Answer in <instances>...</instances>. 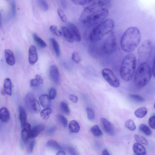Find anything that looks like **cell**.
<instances>
[{"label": "cell", "mask_w": 155, "mask_h": 155, "mask_svg": "<svg viewBox=\"0 0 155 155\" xmlns=\"http://www.w3.org/2000/svg\"><path fill=\"white\" fill-rule=\"evenodd\" d=\"M126 127L129 130L134 131L136 129V125L134 121L130 119L127 120L125 123Z\"/></svg>", "instance_id": "34"}, {"label": "cell", "mask_w": 155, "mask_h": 155, "mask_svg": "<svg viewBox=\"0 0 155 155\" xmlns=\"http://www.w3.org/2000/svg\"><path fill=\"white\" fill-rule=\"evenodd\" d=\"M101 73L103 78L110 86L114 88L119 87L120 81L112 70L104 68L102 70Z\"/></svg>", "instance_id": "8"}, {"label": "cell", "mask_w": 155, "mask_h": 155, "mask_svg": "<svg viewBox=\"0 0 155 155\" xmlns=\"http://www.w3.org/2000/svg\"><path fill=\"white\" fill-rule=\"evenodd\" d=\"M153 51V45L150 40L143 41L137 51L138 61L140 64L147 63L150 58Z\"/></svg>", "instance_id": "6"}, {"label": "cell", "mask_w": 155, "mask_h": 155, "mask_svg": "<svg viewBox=\"0 0 155 155\" xmlns=\"http://www.w3.org/2000/svg\"><path fill=\"white\" fill-rule=\"evenodd\" d=\"M50 40L52 44L53 48L57 57H59L60 54V51L58 43L55 39L53 38H51Z\"/></svg>", "instance_id": "28"}, {"label": "cell", "mask_w": 155, "mask_h": 155, "mask_svg": "<svg viewBox=\"0 0 155 155\" xmlns=\"http://www.w3.org/2000/svg\"><path fill=\"white\" fill-rule=\"evenodd\" d=\"M57 118L60 122L64 127H66L68 124V121L66 118L63 115L59 114L57 116Z\"/></svg>", "instance_id": "40"}, {"label": "cell", "mask_w": 155, "mask_h": 155, "mask_svg": "<svg viewBox=\"0 0 155 155\" xmlns=\"http://www.w3.org/2000/svg\"><path fill=\"white\" fill-rule=\"evenodd\" d=\"M136 58L133 53L127 55L123 59L120 66V74L124 81H128L132 78L135 73Z\"/></svg>", "instance_id": "3"}, {"label": "cell", "mask_w": 155, "mask_h": 155, "mask_svg": "<svg viewBox=\"0 0 155 155\" xmlns=\"http://www.w3.org/2000/svg\"><path fill=\"white\" fill-rule=\"evenodd\" d=\"M80 126L78 122L75 120L71 121L69 124V129L70 132L76 133L79 131Z\"/></svg>", "instance_id": "24"}, {"label": "cell", "mask_w": 155, "mask_h": 155, "mask_svg": "<svg viewBox=\"0 0 155 155\" xmlns=\"http://www.w3.org/2000/svg\"><path fill=\"white\" fill-rule=\"evenodd\" d=\"M56 91L54 88H51L50 91L49 97L50 100L54 99L56 97Z\"/></svg>", "instance_id": "46"}, {"label": "cell", "mask_w": 155, "mask_h": 155, "mask_svg": "<svg viewBox=\"0 0 155 155\" xmlns=\"http://www.w3.org/2000/svg\"><path fill=\"white\" fill-rule=\"evenodd\" d=\"M49 75L51 80L55 84H58L60 81V75L58 69L54 65H51L49 69Z\"/></svg>", "instance_id": "10"}, {"label": "cell", "mask_w": 155, "mask_h": 155, "mask_svg": "<svg viewBox=\"0 0 155 155\" xmlns=\"http://www.w3.org/2000/svg\"><path fill=\"white\" fill-rule=\"evenodd\" d=\"M60 107L62 112L66 115H69L70 112L68 104L65 102L62 101L60 104Z\"/></svg>", "instance_id": "32"}, {"label": "cell", "mask_w": 155, "mask_h": 155, "mask_svg": "<svg viewBox=\"0 0 155 155\" xmlns=\"http://www.w3.org/2000/svg\"><path fill=\"white\" fill-rule=\"evenodd\" d=\"M57 12L61 21L64 22H66L67 21V18L63 10L59 8L57 9Z\"/></svg>", "instance_id": "42"}, {"label": "cell", "mask_w": 155, "mask_h": 155, "mask_svg": "<svg viewBox=\"0 0 155 155\" xmlns=\"http://www.w3.org/2000/svg\"><path fill=\"white\" fill-rule=\"evenodd\" d=\"M139 129L140 131L147 136H150L152 134V132L149 127L144 124L140 125L139 126Z\"/></svg>", "instance_id": "35"}, {"label": "cell", "mask_w": 155, "mask_h": 155, "mask_svg": "<svg viewBox=\"0 0 155 155\" xmlns=\"http://www.w3.org/2000/svg\"><path fill=\"white\" fill-rule=\"evenodd\" d=\"M50 29L51 32L54 34L59 37L61 36L62 32L57 28V27L55 25H52L50 27Z\"/></svg>", "instance_id": "41"}, {"label": "cell", "mask_w": 155, "mask_h": 155, "mask_svg": "<svg viewBox=\"0 0 155 155\" xmlns=\"http://www.w3.org/2000/svg\"><path fill=\"white\" fill-rule=\"evenodd\" d=\"M69 28L74 38V41L79 42L81 37L80 32L77 27L74 24L69 22L68 23Z\"/></svg>", "instance_id": "13"}, {"label": "cell", "mask_w": 155, "mask_h": 155, "mask_svg": "<svg viewBox=\"0 0 155 155\" xmlns=\"http://www.w3.org/2000/svg\"><path fill=\"white\" fill-rule=\"evenodd\" d=\"M116 47L117 41L115 36L113 32H111L103 44L102 51L106 54H111L115 51Z\"/></svg>", "instance_id": "7"}, {"label": "cell", "mask_w": 155, "mask_h": 155, "mask_svg": "<svg viewBox=\"0 0 155 155\" xmlns=\"http://www.w3.org/2000/svg\"><path fill=\"white\" fill-rule=\"evenodd\" d=\"M86 111L88 119L91 120H93L95 117V115L92 109L89 107H87Z\"/></svg>", "instance_id": "38"}, {"label": "cell", "mask_w": 155, "mask_h": 155, "mask_svg": "<svg viewBox=\"0 0 155 155\" xmlns=\"http://www.w3.org/2000/svg\"><path fill=\"white\" fill-rule=\"evenodd\" d=\"M141 35L139 29L134 27L127 28L123 33L120 40V46L125 52L134 51L139 44Z\"/></svg>", "instance_id": "2"}, {"label": "cell", "mask_w": 155, "mask_h": 155, "mask_svg": "<svg viewBox=\"0 0 155 155\" xmlns=\"http://www.w3.org/2000/svg\"><path fill=\"white\" fill-rule=\"evenodd\" d=\"M10 117L9 112L5 107L0 109V120L2 122L6 123L9 120Z\"/></svg>", "instance_id": "20"}, {"label": "cell", "mask_w": 155, "mask_h": 155, "mask_svg": "<svg viewBox=\"0 0 155 155\" xmlns=\"http://www.w3.org/2000/svg\"><path fill=\"white\" fill-rule=\"evenodd\" d=\"M103 6L92 4L86 7L82 12L80 20L81 23L87 27L97 25L108 16V10Z\"/></svg>", "instance_id": "1"}, {"label": "cell", "mask_w": 155, "mask_h": 155, "mask_svg": "<svg viewBox=\"0 0 155 155\" xmlns=\"http://www.w3.org/2000/svg\"><path fill=\"white\" fill-rule=\"evenodd\" d=\"M91 130L93 134L95 137H100L103 135L102 131L97 125L93 126L91 128Z\"/></svg>", "instance_id": "30"}, {"label": "cell", "mask_w": 155, "mask_h": 155, "mask_svg": "<svg viewBox=\"0 0 155 155\" xmlns=\"http://www.w3.org/2000/svg\"><path fill=\"white\" fill-rule=\"evenodd\" d=\"M148 123L150 126L152 128H155V116H151L148 120Z\"/></svg>", "instance_id": "47"}, {"label": "cell", "mask_w": 155, "mask_h": 155, "mask_svg": "<svg viewBox=\"0 0 155 155\" xmlns=\"http://www.w3.org/2000/svg\"><path fill=\"white\" fill-rule=\"evenodd\" d=\"M70 100L73 103H77L78 101V97L76 95L71 94L69 96Z\"/></svg>", "instance_id": "50"}, {"label": "cell", "mask_w": 155, "mask_h": 155, "mask_svg": "<svg viewBox=\"0 0 155 155\" xmlns=\"http://www.w3.org/2000/svg\"><path fill=\"white\" fill-rule=\"evenodd\" d=\"M3 89L6 94L9 96L12 95V84L10 79L6 78L4 80Z\"/></svg>", "instance_id": "22"}, {"label": "cell", "mask_w": 155, "mask_h": 155, "mask_svg": "<svg viewBox=\"0 0 155 155\" xmlns=\"http://www.w3.org/2000/svg\"><path fill=\"white\" fill-rule=\"evenodd\" d=\"M41 110V107L38 101L35 99L32 107L31 113H39Z\"/></svg>", "instance_id": "36"}, {"label": "cell", "mask_w": 155, "mask_h": 155, "mask_svg": "<svg viewBox=\"0 0 155 155\" xmlns=\"http://www.w3.org/2000/svg\"><path fill=\"white\" fill-rule=\"evenodd\" d=\"M5 56L6 63L9 65L12 66L14 64L15 59L13 52L9 49L5 50Z\"/></svg>", "instance_id": "16"}, {"label": "cell", "mask_w": 155, "mask_h": 155, "mask_svg": "<svg viewBox=\"0 0 155 155\" xmlns=\"http://www.w3.org/2000/svg\"><path fill=\"white\" fill-rule=\"evenodd\" d=\"M48 96L46 94L41 95L39 97V101L42 107L44 108L48 107L50 105V100Z\"/></svg>", "instance_id": "23"}, {"label": "cell", "mask_w": 155, "mask_h": 155, "mask_svg": "<svg viewBox=\"0 0 155 155\" xmlns=\"http://www.w3.org/2000/svg\"><path fill=\"white\" fill-rule=\"evenodd\" d=\"M51 109L49 107L45 108L40 113V115L41 118L43 120H48L52 113Z\"/></svg>", "instance_id": "27"}, {"label": "cell", "mask_w": 155, "mask_h": 155, "mask_svg": "<svg viewBox=\"0 0 155 155\" xmlns=\"http://www.w3.org/2000/svg\"><path fill=\"white\" fill-rule=\"evenodd\" d=\"M65 152L62 150H58V152L56 153V155H65Z\"/></svg>", "instance_id": "54"}, {"label": "cell", "mask_w": 155, "mask_h": 155, "mask_svg": "<svg viewBox=\"0 0 155 155\" xmlns=\"http://www.w3.org/2000/svg\"><path fill=\"white\" fill-rule=\"evenodd\" d=\"M35 98L33 93H28L25 97V104L28 110L31 112V109Z\"/></svg>", "instance_id": "17"}, {"label": "cell", "mask_w": 155, "mask_h": 155, "mask_svg": "<svg viewBox=\"0 0 155 155\" xmlns=\"http://www.w3.org/2000/svg\"><path fill=\"white\" fill-rule=\"evenodd\" d=\"M11 7L12 15L13 17H15L16 15V5L14 0H12L11 2Z\"/></svg>", "instance_id": "48"}, {"label": "cell", "mask_w": 155, "mask_h": 155, "mask_svg": "<svg viewBox=\"0 0 155 155\" xmlns=\"http://www.w3.org/2000/svg\"><path fill=\"white\" fill-rule=\"evenodd\" d=\"M38 60V56L35 47L31 45L29 50L28 61L31 65L34 64Z\"/></svg>", "instance_id": "14"}, {"label": "cell", "mask_w": 155, "mask_h": 155, "mask_svg": "<svg viewBox=\"0 0 155 155\" xmlns=\"http://www.w3.org/2000/svg\"><path fill=\"white\" fill-rule=\"evenodd\" d=\"M152 75L154 77H155V61L154 58L153 60V65L152 67Z\"/></svg>", "instance_id": "52"}, {"label": "cell", "mask_w": 155, "mask_h": 155, "mask_svg": "<svg viewBox=\"0 0 155 155\" xmlns=\"http://www.w3.org/2000/svg\"><path fill=\"white\" fill-rule=\"evenodd\" d=\"M47 147L57 150L62 149V147L55 140H48L46 143Z\"/></svg>", "instance_id": "25"}, {"label": "cell", "mask_w": 155, "mask_h": 155, "mask_svg": "<svg viewBox=\"0 0 155 155\" xmlns=\"http://www.w3.org/2000/svg\"><path fill=\"white\" fill-rule=\"evenodd\" d=\"M130 97L132 100L137 102H142L144 101V99L142 97L137 94H131Z\"/></svg>", "instance_id": "39"}, {"label": "cell", "mask_w": 155, "mask_h": 155, "mask_svg": "<svg viewBox=\"0 0 155 155\" xmlns=\"http://www.w3.org/2000/svg\"><path fill=\"white\" fill-rule=\"evenodd\" d=\"M40 84L39 82L35 78L32 79L30 80V85L31 87H37Z\"/></svg>", "instance_id": "49"}, {"label": "cell", "mask_w": 155, "mask_h": 155, "mask_svg": "<svg viewBox=\"0 0 155 155\" xmlns=\"http://www.w3.org/2000/svg\"><path fill=\"white\" fill-rule=\"evenodd\" d=\"M67 151L71 155H76L78 154L76 150L73 147L69 146L66 148Z\"/></svg>", "instance_id": "45"}, {"label": "cell", "mask_w": 155, "mask_h": 155, "mask_svg": "<svg viewBox=\"0 0 155 155\" xmlns=\"http://www.w3.org/2000/svg\"><path fill=\"white\" fill-rule=\"evenodd\" d=\"M37 3L40 8L44 11H46L48 9L49 6L45 0H37Z\"/></svg>", "instance_id": "31"}, {"label": "cell", "mask_w": 155, "mask_h": 155, "mask_svg": "<svg viewBox=\"0 0 155 155\" xmlns=\"http://www.w3.org/2000/svg\"><path fill=\"white\" fill-rule=\"evenodd\" d=\"M35 143V141L34 140H32L29 141L27 144V152L29 153L32 152L34 147Z\"/></svg>", "instance_id": "37"}, {"label": "cell", "mask_w": 155, "mask_h": 155, "mask_svg": "<svg viewBox=\"0 0 155 155\" xmlns=\"http://www.w3.org/2000/svg\"><path fill=\"white\" fill-rule=\"evenodd\" d=\"M34 39L36 43L41 48H45L47 46L45 42L37 34L34 33L33 34Z\"/></svg>", "instance_id": "29"}, {"label": "cell", "mask_w": 155, "mask_h": 155, "mask_svg": "<svg viewBox=\"0 0 155 155\" xmlns=\"http://www.w3.org/2000/svg\"><path fill=\"white\" fill-rule=\"evenodd\" d=\"M35 78L38 80L40 84H42L44 83V81L41 77L39 75L37 74L35 76Z\"/></svg>", "instance_id": "51"}, {"label": "cell", "mask_w": 155, "mask_h": 155, "mask_svg": "<svg viewBox=\"0 0 155 155\" xmlns=\"http://www.w3.org/2000/svg\"><path fill=\"white\" fill-rule=\"evenodd\" d=\"M147 113V109L146 107H143L137 109L135 111L134 114L137 117L142 118L146 116Z\"/></svg>", "instance_id": "26"}, {"label": "cell", "mask_w": 155, "mask_h": 155, "mask_svg": "<svg viewBox=\"0 0 155 155\" xmlns=\"http://www.w3.org/2000/svg\"><path fill=\"white\" fill-rule=\"evenodd\" d=\"M101 123L106 132L111 136L115 135V132L113 125L108 120L105 118H102Z\"/></svg>", "instance_id": "12"}, {"label": "cell", "mask_w": 155, "mask_h": 155, "mask_svg": "<svg viewBox=\"0 0 155 155\" xmlns=\"http://www.w3.org/2000/svg\"><path fill=\"white\" fill-rule=\"evenodd\" d=\"M111 0H72L75 4L83 5L96 4L104 6L110 2Z\"/></svg>", "instance_id": "9"}, {"label": "cell", "mask_w": 155, "mask_h": 155, "mask_svg": "<svg viewBox=\"0 0 155 155\" xmlns=\"http://www.w3.org/2000/svg\"><path fill=\"white\" fill-rule=\"evenodd\" d=\"M134 138L138 143L144 145H148V142L147 140L143 136L138 134L134 135Z\"/></svg>", "instance_id": "33"}, {"label": "cell", "mask_w": 155, "mask_h": 155, "mask_svg": "<svg viewBox=\"0 0 155 155\" xmlns=\"http://www.w3.org/2000/svg\"><path fill=\"white\" fill-rule=\"evenodd\" d=\"M115 25L114 21L108 19L98 24L92 30L89 39L92 42H95L101 40L105 35L110 33Z\"/></svg>", "instance_id": "4"}, {"label": "cell", "mask_w": 155, "mask_h": 155, "mask_svg": "<svg viewBox=\"0 0 155 155\" xmlns=\"http://www.w3.org/2000/svg\"><path fill=\"white\" fill-rule=\"evenodd\" d=\"M72 59L75 62L77 63H79L81 61V58L79 53L77 52H74L72 55Z\"/></svg>", "instance_id": "43"}, {"label": "cell", "mask_w": 155, "mask_h": 155, "mask_svg": "<svg viewBox=\"0 0 155 155\" xmlns=\"http://www.w3.org/2000/svg\"><path fill=\"white\" fill-rule=\"evenodd\" d=\"M19 119L22 127L27 123V114L24 107L20 105L19 107Z\"/></svg>", "instance_id": "19"}, {"label": "cell", "mask_w": 155, "mask_h": 155, "mask_svg": "<svg viewBox=\"0 0 155 155\" xmlns=\"http://www.w3.org/2000/svg\"><path fill=\"white\" fill-rule=\"evenodd\" d=\"M1 21L0 15V27L1 26Z\"/></svg>", "instance_id": "55"}, {"label": "cell", "mask_w": 155, "mask_h": 155, "mask_svg": "<svg viewBox=\"0 0 155 155\" xmlns=\"http://www.w3.org/2000/svg\"><path fill=\"white\" fill-rule=\"evenodd\" d=\"M152 75V69L148 64H140L135 75V85L138 88L143 87L149 82Z\"/></svg>", "instance_id": "5"}, {"label": "cell", "mask_w": 155, "mask_h": 155, "mask_svg": "<svg viewBox=\"0 0 155 155\" xmlns=\"http://www.w3.org/2000/svg\"><path fill=\"white\" fill-rule=\"evenodd\" d=\"M62 32L64 38L69 42L72 43L74 41L73 36L68 28L62 26L61 28Z\"/></svg>", "instance_id": "21"}, {"label": "cell", "mask_w": 155, "mask_h": 155, "mask_svg": "<svg viewBox=\"0 0 155 155\" xmlns=\"http://www.w3.org/2000/svg\"><path fill=\"white\" fill-rule=\"evenodd\" d=\"M102 154L103 155H109L110 154L108 150L106 149H105L103 151Z\"/></svg>", "instance_id": "53"}, {"label": "cell", "mask_w": 155, "mask_h": 155, "mask_svg": "<svg viewBox=\"0 0 155 155\" xmlns=\"http://www.w3.org/2000/svg\"><path fill=\"white\" fill-rule=\"evenodd\" d=\"M56 130L57 127L56 126H53L52 127L46 131L45 135L46 136H50L54 133Z\"/></svg>", "instance_id": "44"}, {"label": "cell", "mask_w": 155, "mask_h": 155, "mask_svg": "<svg viewBox=\"0 0 155 155\" xmlns=\"http://www.w3.org/2000/svg\"><path fill=\"white\" fill-rule=\"evenodd\" d=\"M45 126L42 124L37 125L31 129L30 138H33L37 137L45 129Z\"/></svg>", "instance_id": "15"}, {"label": "cell", "mask_w": 155, "mask_h": 155, "mask_svg": "<svg viewBox=\"0 0 155 155\" xmlns=\"http://www.w3.org/2000/svg\"><path fill=\"white\" fill-rule=\"evenodd\" d=\"M133 151L136 154L139 155L146 154V149L141 144L138 143H134L133 145Z\"/></svg>", "instance_id": "18"}, {"label": "cell", "mask_w": 155, "mask_h": 155, "mask_svg": "<svg viewBox=\"0 0 155 155\" xmlns=\"http://www.w3.org/2000/svg\"><path fill=\"white\" fill-rule=\"evenodd\" d=\"M22 128L21 137L23 142L27 144L29 141L30 138L31 126L29 124L27 123Z\"/></svg>", "instance_id": "11"}]
</instances>
